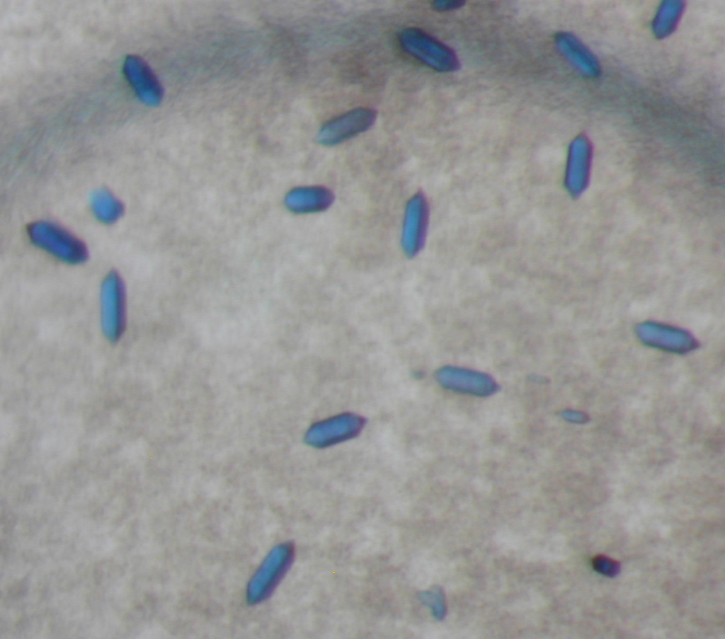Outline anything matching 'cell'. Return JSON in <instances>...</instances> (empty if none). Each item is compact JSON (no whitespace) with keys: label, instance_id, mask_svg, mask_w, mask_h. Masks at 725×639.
<instances>
[{"label":"cell","instance_id":"1","mask_svg":"<svg viewBox=\"0 0 725 639\" xmlns=\"http://www.w3.org/2000/svg\"><path fill=\"white\" fill-rule=\"evenodd\" d=\"M28 233L35 246L64 263L79 264L88 258L83 242L52 223L34 222L29 225Z\"/></svg>","mask_w":725,"mask_h":639},{"label":"cell","instance_id":"2","mask_svg":"<svg viewBox=\"0 0 725 639\" xmlns=\"http://www.w3.org/2000/svg\"><path fill=\"white\" fill-rule=\"evenodd\" d=\"M295 557L292 543L276 546L267 555L251 579L246 597L251 604H258L268 598L290 569Z\"/></svg>","mask_w":725,"mask_h":639},{"label":"cell","instance_id":"3","mask_svg":"<svg viewBox=\"0 0 725 639\" xmlns=\"http://www.w3.org/2000/svg\"><path fill=\"white\" fill-rule=\"evenodd\" d=\"M101 327L105 338L116 342L126 325V295L124 282L116 272L104 278L101 289Z\"/></svg>","mask_w":725,"mask_h":639},{"label":"cell","instance_id":"4","mask_svg":"<svg viewBox=\"0 0 725 639\" xmlns=\"http://www.w3.org/2000/svg\"><path fill=\"white\" fill-rule=\"evenodd\" d=\"M399 40L407 52L435 70L451 71L458 67L457 59L451 49L419 29H404Z\"/></svg>","mask_w":725,"mask_h":639},{"label":"cell","instance_id":"5","mask_svg":"<svg viewBox=\"0 0 725 639\" xmlns=\"http://www.w3.org/2000/svg\"><path fill=\"white\" fill-rule=\"evenodd\" d=\"M377 117L370 108H358L326 122L319 131L317 142L324 146L341 143L370 128Z\"/></svg>","mask_w":725,"mask_h":639},{"label":"cell","instance_id":"6","mask_svg":"<svg viewBox=\"0 0 725 639\" xmlns=\"http://www.w3.org/2000/svg\"><path fill=\"white\" fill-rule=\"evenodd\" d=\"M362 417L345 413L319 422L307 432L306 442L318 448L326 447L351 439L364 426Z\"/></svg>","mask_w":725,"mask_h":639},{"label":"cell","instance_id":"7","mask_svg":"<svg viewBox=\"0 0 725 639\" xmlns=\"http://www.w3.org/2000/svg\"><path fill=\"white\" fill-rule=\"evenodd\" d=\"M428 207L421 193L407 202L402 226L401 246L409 258L416 255L422 248L427 226Z\"/></svg>","mask_w":725,"mask_h":639},{"label":"cell","instance_id":"8","mask_svg":"<svg viewBox=\"0 0 725 639\" xmlns=\"http://www.w3.org/2000/svg\"><path fill=\"white\" fill-rule=\"evenodd\" d=\"M123 70L138 98L147 105L156 106L163 98V88L147 63L137 55L125 58Z\"/></svg>","mask_w":725,"mask_h":639},{"label":"cell","instance_id":"9","mask_svg":"<svg viewBox=\"0 0 725 639\" xmlns=\"http://www.w3.org/2000/svg\"><path fill=\"white\" fill-rule=\"evenodd\" d=\"M556 45L562 54L583 74L592 78L598 76L600 67L596 58L575 36L561 33L556 37Z\"/></svg>","mask_w":725,"mask_h":639},{"label":"cell","instance_id":"10","mask_svg":"<svg viewBox=\"0 0 725 639\" xmlns=\"http://www.w3.org/2000/svg\"><path fill=\"white\" fill-rule=\"evenodd\" d=\"M334 201V195L329 188L314 185L293 190L287 198L289 207L299 213L321 212L329 209Z\"/></svg>","mask_w":725,"mask_h":639},{"label":"cell","instance_id":"11","mask_svg":"<svg viewBox=\"0 0 725 639\" xmlns=\"http://www.w3.org/2000/svg\"><path fill=\"white\" fill-rule=\"evenodd\" d=\"M91 205L96 217L105 224L115 221L122 214L120 202L106 190H98L91 196Z\"/></svg>","mask_w":725,"mask_h":639},{"label":"cell","instance_id":"12","mask_svg":"<svg viewBox=\"0 0 725 639\" xmlns=\"http://www.w3.org/2000/svg\"><path fill=\"white\" fill-rule=\"evenodd\" d=\"M684 4L680 1H666L659 7L653 23V30L658 38L669 35L677 25Z\"/></svg>","mask_w":725,"mask_h":639},{"label":"cell","instance_id":"13","mask_svg":"<svg viewBox=\"0 0 725 639\" xmlns=\"http://www.w3.org/2000/svg\"><path fill=\"white\" fill-rule=\"evenodd\" d=\"M593 565L596 571L610 577L617 575L620 570L618 562L605 555L595 556L593 560Z\"/></svg>","mask_w":725,"mask_h":639},{"label":"cell","instance_id":"14","mask_svg":"<svg viewBox=\"0 0 725 639\" xmlns=\"http://www.w3.org/2000/svg\"><path fill=\"white\" fill-rule=\"evenodd\" d=\"M461 1H436L433 6L438 10H450L461 6Z\"/></svg>","mask_w":725,"mask_h":639}]
</instances>
